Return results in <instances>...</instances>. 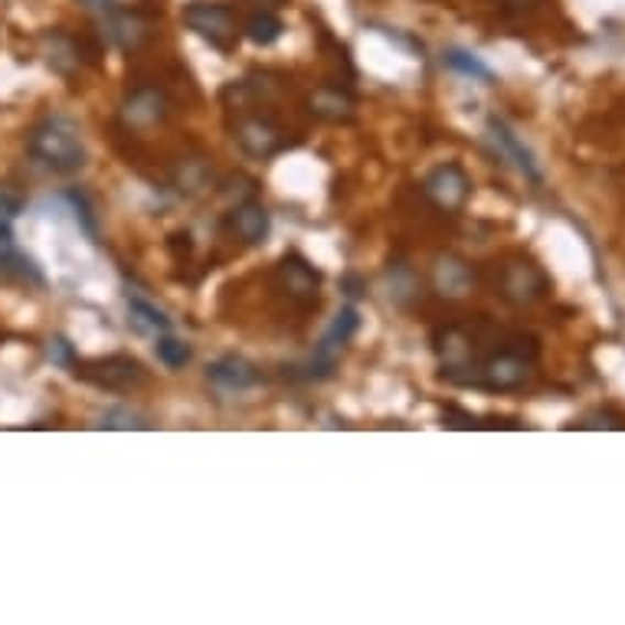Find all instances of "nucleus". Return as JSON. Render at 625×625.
Masks as SVG:
<instances>
[{
	"instance_id": "obj_1",
	"label": "nucleus",
	"mask_w": 625,
	"mask_h": 625,
	"mask_svg": "<svg viewBox=\"0 0 625 625\" xmlns=\"http://www.w3.org/2000/svg\"><path fill=\"white\" fill-rule=\"evenodd\" d=\"M26 154L53 174H79L89 161L83 131L66 116H46L26 134Z\"/></svg>"
},
{
	"instance_id": "obj_2",
	"label": "nucleus",
	"mask_w": 625,
	"mask_h": 625,
	"mask_svg": "<svg viewBox=\"0 0 625 625\" xmlns=\"http://www.w3.org/2000/svg\"><path fill=\"white\" fill-rule=\"evenodd\" d=\"M358 328H361V311H358L354 305H344V308L335 315V321H331V328L325 331V338L318 341L315 354H311L305 364L292 368V374L288 376H292V380H301V383H321V380L335 376V368H338L341 354L348 351L351 338L358 335Z\"/></svg>"
},
{
	"instance_id": "obj_3",
	"label": "nucleus",
	"mask_w": 625,
	"mask_h": 625,
	"mask_svg": "<svg viewBox=\"0 0 625 625\" xmlns=\"http://www.w3.org/2000/svg\"><path fill=\"white\" fill-rule=\"evenodd\" d=\"M184 23L207 40L213 50L220 53H233L237 40H240V26H237V13L227 3L217 0H194L184 7Z\"/></svg>"
},
{
	"instance_id": "obj_4",
	"label": "nucleus",
	"mask_w": 625,
	"mask_h": 625,
	"mask_svg": "<svg viewBox=\"0 0 625 625\" xmlns=\"http://www.w3.org/2000/svg\"><path fill=\"white\" fill-rule=\"evenodd\" d=\"M240 109V119L233 122V138L237 144L255 157V161H268L275 154H282L285 147H292V141L285 138V128L278 125L272 116H262V112H250L246 106H237Z\"/></svg>"
},
{
	"instance_id": "obj_5",
	"label": "nucleus",
	"mask_w": 625,
	"mask_h": 625,
	"mask_svg": "<svg viewBox=\"0 0 625 625\" xmlns=\"http://www.w3.org/2000/svg\"><path fill=\"white\" fill-rule=\"evenodd\" d=\"M73 374L99 390H138L147 383L144 364L128 354H112V358H99V361H76Z\"/></svg>"
},
{
	"instance_id": "obj_6",
	"label": "nucleus",
	"mask_w": 625,
	"mask_h": 625,
	"mask_svg": "<svg viewBox=\"0 0 625 625\" xmlns=\"http://www.w3.org/2000/svg\"><path fill=\"white\" fill-rule=\"evenodd\" d=\"M423 194H426V200H429L436 210L456 217V213H462V207H465L469 197H472V177L465 174L462 164L449 161V164H439V167H432V171L426 174Z\"/></svg>"
},
{
	"instance_id": "obj_7",
	"label": "nucleus",
	"mask_w": 625,
	"mask_h": 625,
	"mask_svg": "<svg viewBox=\"0 0 625 625\" xmlns=\"http://www.w3.org/2000/svg\"><path fill=\"white\" fill-rule=\"evenodd\" d=\"M498 288L501 298L511 301V305H534V301H540L547 295L550 278L537 262H530L524 255H514V259H507L501 265Z\"/></svg>"
},
{
	"instance_id": "obj_8",
	"label": "nucleus",
	"mask_w": 625,
	"mask_h": 625,
	"mask_svg": "<svg viewBox=\"0 0 625 625\" xmlns=\"http://www.w3.org/2000/svg\"><path fill=\"white\" fill-rule=\"evenodd\" d=\"M167 109H171V102H167V92H164L161 86H154V83H138V86L128 89L119 119H122V125L131 128V131H144V128L161 125V122L167 119Z\"/></svg>"
},
{
	"instance_id": "obj_9",
	"label": "nucleus",
	"mask_w": 625,
	"mask_h": 625,
	"mask_svg": "<svg viewBox=\"0 0 625 625\" xmlns=\"http://www.w3.org/2000/svg\"><path fill=\"white\" fill-rule=\"evenodd\" d=\"M275 282L278 288L301 305H318V292H321V272L298 252H288L278 265H275Z\"/></svg>"
},
{
	"instance_id": "obj_10",
	"label": "nucleus",
	"mask_w": 625,
	"mask_h": 625,
	"mask_svg": "<svg viewBox=\"0 0 625 625\" xmlns=\"http://www.w3.org/2000/svg\"><path fill=\"white\" fill-rule=\"evenodd\" d=\"M151 17H144L141 10H128V7H112L109 13H102V33L125 53H134L141 50L147 40H151Z\"/></svg>"
},
{
	"instance_id": "obj_11",
	"label": "nucleus",
	"mask_w": 625,
	"mask_h": 625,
	"mask_svg": "<svg viewBox=\"0 0 625 625\" xmlns=\"http://www.w3.org/2000/svg\"><path fill=\"white\" fill-rule=\"evenodd\" d=\"M489 138H492L495 151H498L501 157H504V161H507L517 174H524L530 184H540V180H544V174H540V167H537L534 154H530V151L517 141V134L504 125L501 119H489Z\"/></svg>"
},
{
	"instance_id": "obj_12",
	"label": "nucleus",
	"mask_w": 625,
	"mask_h": 625,
	"mask_svg": "<svg viewBox=\"0 0 625 625\" xmlns=\"http://www.w3.org/2000/svg\"><path fill=\"white\" fill-rule=\"evenodd\" d=\"M227 227H230V233H233L243 246H259V243L268 240L272 220H268V210L252 197V200L237 204V210L230 213Z\"/></svg>"
},
{
	"instance_id": "obj_13",
	"label": "nucleus",
	"mask_w": 625,
	"mask_h": 625,
	"mask_svg": "<svg viewBox=\"0 0 625 625\" xmlns=\"http://www.w3.org/2000/svg\"><path fill=\"white\" fill-rule=\"evenodd\" d=\"M207 380H210L213 386L227 390V393H243V390L255 386V383L262 380V374H259V368L250 364L246 358L227 354V358H220V361H213V364L207 368Z\"/></svg>"
},
{
	"instance_id": "obj_14",
	"label": "nucleus",
	"mask_w": 625,
	"mask_h": 625,
	"mask_svg": "<svg viewBox=\"0 0 625 625\" xmlns=\"http://www.w3.org/2000/svg\"><path fill=\"white\" fill-rule=\"evenodd\" d=\"M43 53H46V63L59 73V76H73V69H79L83 66V46L69 36V33H63V30H50L46 36H43Z\"/></svg>"
},
{
	"instance_id": "obj_15",
	"label": "nucleus",
	"mask_w": 625,
	"mask_h": 625,
	"mask_svg": "<svg viewBox=\"0 0 625 625\" xmlns=\"http://www.w3.org/2000/svg\"><path fill=\"white\" fill-rule=\"evenodd\" d=\"M311 112L325 122H351L354 119V99L341 86H321L311 96Z\"/></svg>"
},
{
	"instance_id": "obj_16",
	"label": "nucleus",
	"mask_w": 625,
	"mask_h": 625,
	"mask_svg": "<svg viewBox=\"0 0 625 625\" xmlns=\"http://www.w3.org/2000/svg\"><path fill=\"white\" fill-rule=\"evenodd\" d=\"M128 325L138 335H151V338H161V335L171 331V321L164 318V311L154 308L151 301L138 298V295H128Z\"/></svg>"
},
{
	"instance_id": "obj_17",
	"label": "nucleus",
	"mask_w": 625,
	"mask_h": 625,
	"mask_svg": "<svg viewBox=\"0 0 625 625\" xmlns=\"http://www.w3.org/2000/svg\"><path fill=\"white\" fill-rule=\"evenodd\" d=\"M472 285V268L459 259H442L436 265V288L442 295H465Z\"/></svg>"
},
{
	"instance_id": "obj_18",
	"label": "nucleus",
	"mask_w": 625,
	"mask_h": 625,
	"mask_svg": "<svg viewBox=\"0 0 625 625\" xmlns=\"http://www.w3.org/2000/svg\"><path fill=\"white\" fill-rule=\"evenodd\" d=\"M243 33H246V40L255 43V46H272V43L285 33V23H282L272 10H255V13L246 17Z\"/></svg>"
},
{
	"instance_id": "obj_19",
	"label": "nucleus",
	"mask_w": 625,
	"mask_h": 625,
	"mask_svg": "<svg viewBox=\"0 0 625 625\" xmlns=\"http://www.w3.org/2000/svg\"><path fill=\"white\" fill-rule=\"evenodd\" d=\"M442 63L452 69V73H459V76H469V79H479V83H485V86H492L495 83V73L475 56V53H469V50H449L446 56H442Z\"/></svg>"
},
{
	"instance_id": "obj_20",
	"label": "nucleus",
	"mask_w": 625,
	"mask_h": 625,
	"mask_svg": "<svg viewBox=\"0 0 625 625\" xmlns=\"http://www.w3.org/2000/svg\"><path fill=\"white\" fill-rule=\"evenodd\" d=\"M96 426H99V429H154V423H151L147 416H141L138 409H128V406L106 409Z\"/></svg>"
},
{
	"instance_id": "obj_21",
	"label": "nucleus",
	"mask_w": 625,
	"mask_h": 625,
	"mask_svg": "<svg viewBox=\"0 0 625 625\" xmlns=\"http://www.w3.org/2000/svg\"><path fill=\"white\" fill-rule=\"evenodd\" d=\"M157 358H161L164 368L180 371L184 364H190L194 351H190L187 341H177V338H164V335H161V341H157Z\"/></svg>"
},
{
	"instance_id": "obj_22",
	"label": "nucleus",
	"mask_w": 625,
	"mask_h": 625,
	"mask_svg": "<svg viewBox=\"0 0 625 625\" xmlns=\"http://www.w3.org/2000/svg\"><path fill=\"white\" fill-rule=\"evenodd\" d=\"M573 426L577 429H625V416L610 413V409H596V413H586L583 419H577Z\"/></svg>"
},
{
	"instance_id": "obj_23",
	"label": "nucleus",
	"mask_w": 625,
	"mask_h": 625,
	"mask_svg": "<svg viewBox=\"0 0 625 625\" xmlns=\"http://www.w3.org/2000/svg\"><path fill=\"white\" fill-rule=\"evenodd\" d=\"M46 358H50L56 368H73V364H76V351H73V344H69L66 338H53V341L46 344Z\"/></svg>"
},
{
	"instance_id": "obj_24",
	"label": "nucleus",
	"mask_w": 625,
	"mask_h": 625,
	"mask_svg": "<svg viewBox=\"0 0 625 625\" xmlns=\"http://www.w3.org/2000/svg\"><path fill=\"white\" fill-rule=\"evenodd\" d=\"M442 426H449V429H479L482 423L472 416V413H465V409H459V406H446L442 409Z\"/></svg>"
},
{
	"instance_id": "obj_25",
	"label": "nucleus",
	"mask_w": 625,
	"mask_h": 625,
	"mask_svg": "<svg viewBox=\"0 0 625 625\" xmlns=\"http://www.w3.org/2000/svg\"><path fill=\"white\" fill-rule=\"evenodd\" d=\"M20 210H23L20 197H13V194L0 190V233H7V230L13 227V220L20 217Z\"/></svg>"
},
{
	"instance_id": "obj_26",
	"label": "nucleus",
	"mask_w": 625,
	"mask_h": 625,
	"mask_svg": "<svg viewBox=\"0 0 625 625\" xmlns=\"http://www.w3.org/2000/svg\"><path fill=\"white\" fill-rule=\"evenodd\" d=\"M498 10L504 13H511V17H524V13H534V10H540L547 0H492Z\"/></svg>"
},
{
	"instance_id": "obj_27",
	"label": "nucleus",
	"mask_w": 625,
	"mask_h": 625,
	"mask_svg": "<svg viewBox=\"0 0 625 625\" xmlns=\"http://www.w3.org/2000/svg\"><path fill=\"white\" fill-rule=\"evenodd\" d=\"M66 197H69V204L76 207V220H83V227H86V233H89V237H96V220H92V210H89V204H86V197H79L76 190H69Z\"/></svg>"
},
{
	"instance_id": "obj_28",
	"label": "nucleus",
	"mask_w": 625,
	"mask_h": 625,
	"mask_svg": "<svg viewBox=\"0 0 625 625\" xmlns=\"http://www.w3.org/2000/svg\"><path fill=\"white\" fill-rule=\"evenodd\" d=\"M344 288H348V298H361V295H364V285H361L358 275H348V278H344Z\"/></svg>"
},
{
	"instance_id": "obj_29",
	"label": "nucleus",
	"mask_w": 625,
	"mask_h": 625,
	"mask_svg": "<svg viewBox=\"0 0 625 625\" xmlns=\"http://www.w3.org/2000/svg\"><path fill=\"white\" fill-rule=\"evenodd\" d=\"M89 10H96V13H109L112 7H116V0H83Z\"/></svg>"
},
{
	"instance_id": "obj_30",
	"label": "nucleus",
	"mask_w": 625,
	"mask_h": 625,
	"mask_svg": "<svg viewBox=\"0 0 625 625\" xmlns=\"http://www.w3.org/2000/svg\"><path fill=\"white\" fill-rule=\"evenodd\" d=\"M246 3H255L259 10H278V7H285L288 0H246Z\"/></svg>"
}]
</instances>
